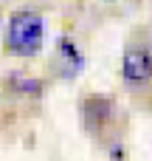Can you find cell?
<instances>
[{"instance_id":"cell-1","label":"cell","mask_w":152,"mask_h":161,"mask_svg":"<svg viewBox=\"0 0 152 161\" xmlns=\"http://www.w3.org/2000/svg\"><path fill=\"white\" fill-rule=\"evenodd\" d=\"M45 40V17L37 8H17L6 25V48L17 57H34Z\"/></svg>"},{"instance_id":"cell-2","label":"cell","mask_w":152,"mask_h":161,"mask_svg":"<svg viewBox=\"0 0 152 161\" xmlns=\"http://www.w3.org/2000/svg\"><path fill=\"white\" fill-rule=\"evenodd\" d=\"M121 76L130 88H144L152 82V45L135 40L124 48L121 57Z\"/></svg>"},{"instance_id":"cell-3","label":"cell","mask_w":152,"mask_h":161,"mask_svg":"<svg viewBox=\"0 0 152 161\" xmlns=\"http://www.w3.org/2000/svg\"><path fill=\"white\" fill-rule=\"evenodd\" d=\"M85 65V54L79 51L73 37H59L56 51H54V68L59 76H76Z\"/></svg>"},{"instance_id":"cell-4","label":"cell","mask_w":152,"mask_h":161,"mask_svg":"<svg viewBox=\"0 0 152 161\" xmlns=\"http://www.w3.org/2000/svg\"><path fill=\"white\" fill-rule=\"evenodd\" d=\"M110 116H113V102L107 96H90L85 102V127L87 130L99 133L110 122Z\"/></svg>"}]
</instances>
